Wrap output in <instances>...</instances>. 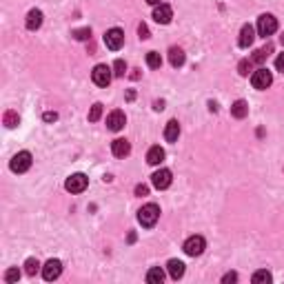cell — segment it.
I'll list each match as a JSON object with an SVG mask.
<instances>
[{"label": "cell", "mask_w": 284, "mask_h": 284, "mask_svg": "<svg viewBox=\"0 0 284 284\" xmlns=\"http://www.w3.org/2000/svg\"><path fill=\"white\" fill-rule=\"evenodd\" d=\"M102 115V105L100 102H96V105L91 106V111H89V122H98Z\"/></svg>", "instance_id": "484cf974"}, {"label": "cell", "mask_w": 284, "mask_h": 284, "mask_svg": "<svg viewBox=\"0 0 284 284\" xmlns=\"http://www.w3.org/2000/svg\"><path fill=\"white\" fill-rule=\"evenodd\" d=\"M149 4H160V0H146Z\"/></svg>", "instance_id": "f35d334b"}, {"label": "cell", "mask_w": 284, "mask_h": 284, "mask_svg": "<svg viewBox=\"0 0 284 284\" xmlns=\"http://www.w3.org/2000/svg\"><path fill=\"white\" fill-rule=\"evenodd\" d=\"M162 280H164V271L160 269V266L149 269V273H146V282H149V284H160Z\"/></svg>", "instance_id": "44dd1931"}, {"label": "cell", "mask_w": 284, "mask_h": 284, "mask_svg": "<svg viewBox=\"0 0 284 284\" xmlns=\"http://www.w3.org/2000/svg\"><path fill=\"white\" fill-rule=\"evenodd\" d=\"M271 49H273V47H271V44H266L264 49H260V51H255V56H253V62H264V58L271 53Z\"/></svg>", "instance_id": "83f0119b"}, {"label": "cell", "mask_w": 284, "mask_h": 284, "mask_svg": "<svg viewBox=\"0 0 284 284\" xmlns=\"http://www.w3.org/2000/svg\"><path fill=\"white\" fill-rule=\"evenodd\" d=\"M87 184H89V178L84 176V173H73V176L67 178L65 189L69 191V193H82V191L87 189Z\"/></svg>", "instance_id": "277c9868"}, {"label": "cell", "mask_w": 284, "mask_h": 284, "mask_svg": "<svg viewBox=\"0 0 284 284\" xmlns=\"http://www.w3.org/2000/svg\"><path fill=\"white\" fill-rule=\"evenodd\" d=\"M18 280H20V271L18 269H9L7 273H4V282L11 284V282H18Z\"/></svg>", "instance_id": "f1b7e54d"}, {"label": "cell", "mask_w": 284, "mask_h": 284, "mask_svg": "<svg viewBox=\"0 0 284 284\" xmlns=\"http://www.w3.org/2000/svg\"><path fill=\"white\" fill-rule=\"evenodd\" d=\"M247 113H248V105L244 100H235L233 102V106H231V115L233 118H238V120H242V118H247Z\"/></svg>", "instance_id": "ac0fdd59"}, {"label": "cell", "mask_w": 284, "mask_h": 284, "mask_svg": "<svg viewBox=\"0 0 284 284\" xmlns=\"http://www.w3.org/2000/svg\"><path fill=\"white\" fill-rule=\"evenodd\" d=\"M158 217H160V207L153 202L144 204V207L138 211V222H140L142 226H153L155 222H158Z\"/></svg>", "instance_id": "6da1fadb"}, {"label": "cell", "mask_w": 284, "mask_h": 284, "mask_svg": "<svg viewBox=\"0 0 284 284\" xmlns=\"http://www.w3.org/2000/svg\"><path fill=\"white\" fill-rule=\"evenodd\" d=\"M44 120H47V122H53V120H58V113L56 111H47V113H44Z\"/></svg>", "instance_id": "d590c367"}, {"label": "cell", "mask_w": 284, "mask_h": 284, "mask_svg": "<svg viewBox=\"0 0 284 284\" xmlns=\"http://www.w3.org/2000/svg\"><path fill=\"white\" fill-rule=\"evenodd\" d=\"M27 29L29 31H36V29H40V25H42V11L40 9H31L29 13H27Z\"/></svg>", "instance_id": "5bb4252c"}, {"label": "cell", "mask_w": 284, "mask_h": 284, "mask_svg": "<svg viewBox=\"0 0 284 284\" xmlns=\"http://www.w3.org/2000/svg\"><path fill=\"white\" fill-rule=\"evenodd\" d=\"M178 136H180V122H178V120H169L167 127H164V140L176 142Z\"/></svg>", "instance_id": "2e32d148"}, {"label": "cell", "mask_w": 284, "mask_h": 284, "mask_svg": "<svg viewBox=\"0 0 284 284\" xmlns=\"http://www.w3.org/2000/svg\"><path fill=\"white\" fill-rule=\"evenodd\" d=\"M40 271V262L36 260V257H29V260L25 262V273L27 275H36Z\"/></svg>", "instance_id": "cb8c5ba5"}, {"label": "cell", "mask_w": 284, "mask_h": 284, "mask_svg": "<svg viewBox=\"0 0 284 284\" xmlns=\"http://www.w3.org/2000/svg\"><path fill=\"white\" fill-rule=\"evenodd\" d=\"M164 160V149L162 146H151L149 153H146V162L149 164H160Z\"/></svg>", "instance_id": "ffe728a7"}, {"label": "cell", "mask_w": 284, "mask_h": 284, "mask_svg": "<svg viewBox=\"0 0 284 284\" xmlns=\"http://www.w3.org/2000/svg\"><path fill=\"white\" fill-rule=\"evenodd\" d=\"M153 109H155V111H162V109H164V102H162V100H155V102H153Z\"/></svg>", "instance_id": "8d00e7d4"}, {"label": "cell", "mask_w": 284, "mask_h": 284, "mask_svg": "<svg viewBox=\"0 0 284 284\" xmlns=\"http://www.w3.org/2000/svg\"><path fill=\"white\" fill-rule=\"evenodd\" d=\"M253 40H255V29H253L251 25H244L242 29H240V40H238V44L242 49H247V47H251L253 44Z\"/></svg>", "instance_id": "4fadbf2b"}, {"label": "cell", "mask_w": 284, "mask_h": 284, "mask_svg": "<svg viewBox=\"0 0 284 284\" xmlns=\"http://www.w3.org/2000/svg\"><path fill=\"white\" fill-rule=\"evenodd\" d=\"M138 34H140V38H142V40L151 38V36H149V27H146V25H144V22H142V25H140V27H138Z\"/></svg>", "instance_id": "1f68e13d"}, {"label": "cell", "mask_w": 284, "mask_h": 284, "mask_svg": "<svg viewBox=\"0 0 284 284\" xmlns=\"http://www.w3.org/2000/svg\"><path fill=\"white\" fill-rule=\"evenodd\" d=\"M146 193H149V186H146V184H138L136 186V195H140V198H142V195H146Z\"/></svg>", "instance_id": "d6a6232c"}, {"label": "cell", "mask_w": 284, "mask_h": 284, "mask_svg": "<svg viewBox=\"0 0 284 284\" xmlns=\"http://www.w3.org/2000/svg\"><path fill=\"white\" fill-rule=\"evenodd\" d=\"M111 151H113L115 158H124V155H129V151H131V144H129V140H124V138H118V140H113V144H111Z\"/></svg>", "instance_id": "9a60e30c"}, {"label": "cell", "mask_w": 284, "mask_h": 284, "mask_svg": "<svg viewBox=\"0 0 284 284\" xmlns=\"http://www.w3.org/2000/svg\"><path fill=\"white\" fill-rule=\"evenodd\" d=\"M146 65H149L151 69H160V67H162V58H160V53L158 51L146 53Z\"/></svg>", "instance_id": "7402d4cb"}, {"label": "cell", "mask_w": 284, "mask_h": 284, "mask_svg": "<svg viewBox=\"0 0 284 284\" xmlns=\"http://www.w3.org/2000/svg\"><path fill=\"white\" fill-rule=\"evenodd\" d=\"M105 44H106V49H111V51H118V49L124 44V34H122V29L113 27V29L106 31V34H105Z\"/></svg>", "instance_id": "52a82bcc"}, {"label": "cell", "mask_w": 284, "mask_h": 284, "mask_svg": "<svg viewBox=\"0 0 284 284\" xmlns=\"http://www.w3.org/2000/svg\"><path fill=\"white\" fill-rule=\"evenodd\" d=\"M9 167H11L13 173L29 171V167H31V153H29V151H20V153H16L11 158V162H9Z\"/></svg>", "instance_id": "5b68a950"}, {"label": "cell", "mask_w": 284, "mask_h": 284, "mask_svg": "<svg viewBox=\"0 0 284 284\" xmlns=\"http://www.w3.org/2000/svg\"><path fill=\"white\" fill-rule=\"evenodd\" d=\"M251 280H253V284H269L273 278H271L269 271H255Z\"/></svg>", "instance_id": "603a6c76"}, {"label": "cell", "mask_w": 284, "mask_h": 284, "mask_svg": "<svg viewBox=\"0 0 284 284\" xmlns=\"http://www.w3.org/2000/svg\"><path fill=\"white\" fill-rule=\"evenodd\" d=\"M151 182H153L155 189H167L169 184H171V171L169 169H160V171H155L153 176H151Z\"/></svg>", "instance_id": "8fae6325"}, {"label": "cell", "mask_w": 284, "mask_h": 284, "mask_svg": "<svg viewBox=\"0 0 284 284\" xmlns=\"http://www.w3.org/2000/svg\"><path fill=\"white\" fill-rule=\"evenodd\" d=\"M167 269H169V275H171L173 280H178V278H182V275H184V264H182L180 260H169Z\"/></svg>", "instance_id": "d6986e66"}, {"label": "cell", "mask_w": 284, "mask_h": 284, "mask_svg": "<svg viewBox=\"0 0 284 284\" xmlns=\"http://www.w3.org/2000/svg\"><path fill=\"white\" fill-rule=\"evenodd\" d=\"M182 248H184L186 255L195 257V255H200V253L207 248V242H204L202 235H191V238L184 242V247H182Z\"/></svg>", "instance_id": "8992f818"}, {"label": "cell", "mask_w": 284, "mask_h": 284, "mask_svg": "<svg viewBox=\"0 0 284 284\" xmlns=\"http://www.w3.org/2000/svg\"><path fill=\"white\" fill-rule=\"evenodd\" d=\"M275 29H278V20H275V16H271V13H262V16L257 18V34H260L262 38L273 36Z\"/></svg>", "instance_id": "7a4b0ae2"}, {"label": "cell", "mask_w": 284, "mask_h": 284, "mask_svg": "<svg viewBox=\"0 0 284 284\" xmlns=\"http://www.w3.org/2000/svg\"><path fill=\"white\" fill-rule=\"evenodd\" d=\"M271 82H273V75H271L269 69H264V67H260L257 71H253L251 75V84L253 89H257V91H264V89L271 87Z\"/></svg>", "instance_id": "3957f363"}, {"label": "cell", "mask_w": 284, "mask_h": 284, "mask_svg": "<svg viewBox=\"0 0 284 284\" xmlns=\"http://www.w3.org/2000/svg\"><path fill=\"white\" fill-rule=\"evenodd\" d=\"M169 62H171V67H182L184 65V51L180 47H171L169 49Z\"/></svg>", "instance_id": "e0dca14e"}, {"label": "cell", "mask_w": 284, "mask_h": 284, "mask_svg": "<svg viewBox=\"0 0 284 284\" xmlns=\"http://www.w3.org/2000/svg\"><path fill=\"white\" fill-rule=\"evenodd\" d=\"M275 67H278V71L284 73V53H280V56L275 58Z\"/></svg>", "instance_id": "836d02e7"}, {"label": "cell", "mask_w": 284, "mask_h": 284, "mask_svg": "<svg viewBox=\"0 0 284 284\" xmlns=\"http://www.w3.org/2000/svg\"><path fill=\"white\" fill-rule=\"evenodd\" d=\"M124 122H127V118H124V113L120 109L111 111L109 118H106V127H109V131H120V129L124 127Z\"/></svg>", "instance_id": "7c38bea8"}, {"label": "cell", "mask_w": 284, "mask_h": 284, "mask_svg": "<svg viewBox=\"0 0 284 284\" xmlns=\"http://www.w3.org/2000/svg\"><path fill=\"white\" fill-rule=\"evenodd\" d=\"M124 73H127V65H124V60H115L113 62V75L124 78Z\"/></svg>", "instance_id": "4316f807"}, {"label": "cell", "mask_w": 284, "mask_h": 284, "mask_svg": "<svg viewBox=\"0 0 284 284\" xmlns=\"http://www.w3.org/2000/svg\"><path fill=\"white\" fill-rule=\"evenodd\" d=\"M18 122H20V118H18L16 111H7V113H4V127L13 129V127H18Z\"/></svg>", "instance_id": "d4e9b609"}, {"label": "cell", "mask_w": 284, "mask_h": 284, "mask_svg": "<svg viewBox=\"0 0 284 284\" xmlns=\"http://www.w3.org/2000/svg\"><path fill=\"white\" fill-rule=\"evenodd\" d=\"M238 71H240V75H248V71H251V60H242V62H240Z\"/></svg>", "instance_id": "4dcf8cb0"}, {"label": "cell", "mask_w": 284, "mask_h": 284, "mask_svg": "<svg viewBox=\"0 0 284 284\" xmlns=\"http://www.w3.org/2000/svg\"><path fill=\"white\" fill-rule=\"evenodd\" d=\"M73 38H75V40H87V38H91V29H75V31H73Z\"/></svg>", "instance_id": "f546056e"}, {"label": "cell", "mask_w": 284, "mask_h": 284, "mask_svg": "<svg viewBox=\"0 0 284 284\" xmlns=\"http://www.w3.org/2000/svg\"><path fill=\"white\" fill-rule=\"evenodd\" d=\"M91 78H93V82H96L98 87H106V84L111 82V67L96 65L93 71H91Z\"/></svg>", "instance_id": "ba28073f"}, {"label": "cell", "mask_w": 284, "mask_h": 284, "mask_svg": "<svg viewBox=\"0 0 284 284\" xmlns=\"http://www.w3.org/2000/svg\"><path fill=\"white\" fill-rule=\"evenodd\" d=\"M60 273H62V262L60 260H49L47 264L42 266V278L47 280V282H51V280H56V278H60Z\"/></svg>", "instance_id": "9c48e42d"}, {"label": "cell", "mask_w": 284, "mask_h": 284, "mask_svg": "<svg viewBox=\"0 0 284 284\" xmlns=\"http://www.w3.org/2000/svg\"><path fill=\"white\" fill-rule=\"evenodd\" d=\"M235 280H238V273H233V271H231V273H226L224 278H222V282L229 284V282H235Z\"/></svg>", "instance_id": "e575fe53"}, {"label": "cell", "mask_w": 284, "mask_h": 284, "mask_svg": "<svg viewBox=\"0 0 284 284\" xmlns=\"http://www.w3.org/2000/svg\"><path fill=\"white\" fill-rule=\"evenodd\" d=\"M171 18H173V9L169 7V4H155V9H153V20L155 22H160V25H169L171 22Z\"/></svg>", "instance_id": "30bf717a"}, {"label": "cell", "mask_w": 284, "mask_h": 284, "mask_svg": "<svg viewBox=\"0 0 284 284\" xmlns=\"http://www.w3.org/2000/svg\"><path fill=\"white\" fill-rule=\"evenodd\" d=\"M133 98H136V91H133V89H131V91L127 93V100H133Z\"/></svg>", "instance_id": "74e56055"}]
</instances>
